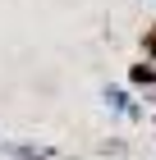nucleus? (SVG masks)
<instances>
[{
  "mask_svg": "<svg viewBox=\"0 0 156 160\" xmlns=\"http://www.w3.org/2000/svg\"><path fill=\"white\" fill-rule=\"evenodd\" d=\"M101 101H106V110H110V114H129V119H138L133 96H129V92H120V87H106V92H101Z\"/></svg>",
  "mask_w": 156,
  "mask_h": 160,
  "instance_id": "f257e3e1",
  "label": "nucleus"
},
{
  "mask_svg": "<svg viewBox=\"0 0 156 160\" xmlns=\"http://www.w3.org/2000/svg\"><path fill=\"white\" fill-rule=\"evenodd\" d=\"M14 160H51V147H5Z\"/></svg>",
  "mask_w": 156,
  "mask_h": 160,
  "instance_id": "f03ea898",
  "label": "nucleus"
}]
</instances>
